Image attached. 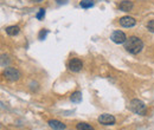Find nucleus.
<instances>
[{
	"label": "nucleus",
	"mask_w": 154,
	"mask_h": 130,
	"mask_svg": "<svg viewBox=\"0 0 154 130\" xmlns=\"http://www.w3.org/2000/svg\"><path fill=\"white\" fill-rule=\"evenodd\" d=\"M125 49L127 50V52H129L132 55H137L143 49V41L139 37L131 36L129 38H127V40L125 43Z\"/></svg>",
	"instance_id": "obj_1"
},
{
	"label": "nucleus",
	"mask_w": 154,
	"mask_h": 130,
	"mask_svg": "<svg viewBox=\"0 0 154 130\" xmlns=\"http://www.w3.org/2000/svg\"><path fill=\"white\" fill-rule=\"evenodd\" d=\"M129 109L137 115H145L146 113V105L140 99H132L129 103Z\"/></svg>",
	"instance_id": "obj_2"
},
{
	"label": "nucleus",
	"mask_w": 154,
	"mask_h": 130,
	"mask_svg": "<svg viewBox=\"0 0 154 130\" xmlns=\"http://www.w3.org/2000/svg\"><path fill=\"white\" fill-rule=\"evenodd\" d=\"M4 77L10 82H17L20 78V72L14 68H6L4 70Z\"/></svg>",
	"instance_id": "obj_3"
},
{
	"label": "nucleus",
	"mask_w": 154,
	"mask_h": 130,
	"mask_svg": "<svg viewBox=\"0 0 154 130\" xmlns=\"http://www.w3.org/2000/svg\"><path fill=\"white\" fill-rule=\"evenodd\" d=\"M110 39L115 43V44H125L126 40H127V36L125 35V32L120 31V30H116L112 33Z\"/></svg>",
	"instance_id": "obj_4"
},
{
	"label": "nucleus",
	"mask_w": 154,
	"mask_h": 130,
	"mask_svg": "<svg viewBox=\"0 0 154 130\" xmlns=\"http://www.w3.org/2000/svg\"><path fill=\"white\" fill-rule=\"evenodd\" d=\"M68 68H69V70L72 71V72H79V71L82 70V68H83V63H82V60L78 59V58H72V59L68 63Z\"/></svg>",
	"instance_id": "obj_5"
},
{
	"label": "nucleus",
	"mask_w": 154,
	"mask_h": 130,
	"mask_svg": "<svg viewBox=\"0 0 154 130\" xmlns=\"http://www.w3.org/2000/svg\"><path fill=\"white\" fill-rule=\"evenodd\" d=\"M98 122H100V124H103V125H113V124H115L116 119L113 115L103 113L98 117Z\"/></svg>",
	"instance_id": "obj_6"
},
{
	"label": "nucleus",
	"mask_w": 154,
	"mask_h": 130,
	"mask_svg": "<svg viewBox=\"0 0 154 130\" xmlns=\"http://www.w3.org/2000/svg\"><path fill=\"white\" fill-rule=\"evenodd\" d=\"M135 24H136V20L133 17L125 16V17L120 18V25L123 27H133Z\"/></svg>",
	"instance_id": "obj_7"
},
{
	"label": "nucleus",
	"mask_w": 154,
	"mask_h": 130,
	"mask_svg": "<svg viewBox=\"0 0 154 130\" xmlns=\"http://www.w3.org/2000/svg\"><path fill=\"white\" fill-rule=\"evenodd\" d=\"M48 124L50 125V128H52L54 130H63L66 128V125L60 122V121H57V119H50L48 122Z\"/></svg>",
	"instance_id": "obj_8"
},
{
	"label": "nucleus",
	"mask_w": 154,
	"mask_h": 130,
	"mask_svg": "<svg viewBox=\"0 0 154 130\" xmlns=\"http://www.w3.org/2000/svg\"><path fill=\"white\" fill-rule=\"evenodd\" d=\"M133 6L134 5H133V2L131 0H122L120 2V5H119V8L121 11H123V12H129V11H132Z\"/></svg>",
	"instance_id": "obj_9"
},
{
	"label": "nucleus",
	"mask_w": 154,
	"mask_h": 130,
	"mask_svg": "<svg viewBox=\"0 0 154 130\" xmlns=\"http://www.w3.org/2000/svg\"><path fill=\"white\" fill-rule=\"evenodd\" d=\"M20 31V27L19 26H16V25H13V26H7L6 27V33L8 35V36H17L18 33H19Z\"/></svg>",
	"instance_id": "obj_10"
},
{
	"label": "nucleus",
	"mask_w": 154,
	"mask_h": 130,
	"mask_svg": "<svg viewBox=\"0 0 154 130\" xmlns=\"http://www.w3.org/2000/svg\"><path fill=\"white\" fill-rule=\"evenodd\" d=\"M70 101L72 103H81L82 102V92H79V91L72 92V95L70 96Z\"/></svg>",
	"instance_id": "obj_11"
},
{
	"label": "nucleus",
	"mask_w": 154,
	"mask_h": 130,
	"mask_svg": "<svg viewBox=\"0 0 154 130\" xmlns=\"http://www.w3.org/2000/svg\"><path fill=\"white\" fill-rule=\"evenodd\" d=\"M79 5L82 8H90L94 6V2H93V0H82L79 2Z\"/></svg>",
	"instance_id": "obj_12"
},
{
	"label": "nucleus",
	"mask_w": 154,
	"mask_h": 130,
	"mask_svg": "<svg viewBox=\"0 0 154 130\" xmlns=\"http://www.w3.org/2000/svg\"><path fill=\"white\" fill-rule=\"evenodd\" d=\"M77 130H94V128L88 123H78L76 125Z\"/></svg>",
	"instance_id": "obj_13"
},
{
	"label": "nucleus",
	"mask_w": 154,
	"mask_h": 130,
	"mask_svg": "<svg viewBox=\"0 0 154 130\" xmlns=\"http://www.w3.org/2000/svg\"><path fill=\"white\" fill-rule=\"evenodd\" d=\"M48 32H49L48 30H44V29H43V30H40L38 38L40 39V40H44V39H45V37H46V35H48Z\"/></svg>",
	"instance_id": "obj_14"
},
{
	"label": "nucleus",
	"mask_w": 154,
	"mask_h": 130,
	"mask_svg": "<svg viewBox=\"0 0 154 130\" xmlns=\"http://www.w3.org/2000/svg\"><path fill=\"white\" fill-rule=\"evenodd\" d=\"M44 16H45V10L44 8H40L39 12L37 13V16H36V18L38 19V20H42V19L44 18Z\"/></svg>",
	"instance_id": "obj_15"
},
{
	"label": "nucleus",
	"mask_w": 154,
	"mask_h": 130,
	"mask_svg": "<svg viewBox=\"0 0 154 130\" xmlns=\"http://www.w3.org/2000/svg\"><path fill=\"white\" fill-rule=\"evenodd\" d=\"M147 29H148L149 32L154 33V20H149V21H148V24H147Z\"/></svg>",
	"instance_id": "obj_16"
},
{
	"label": "nucleus",
	"mask_w": 154,
	"mask_h": 130,
	"mask_svg": "<svg viewBox=\"0 0 154 130\" xmlns=\"http://www.w3.org/2000/svg\"><path fill=\"white\" fill-rule=\"evenodd\" d=\"M56 1H57L59 5H65V4H66L69 0H56Z\"/></svg>",
	"instance_id": "obj_17"
},
{
	"label": "nucleus",
	"mask_w": 154,
	"mask_h": 130,
	"mask_svg": "<svg viewBox=\"0 0 154 130\" xmlns=\"http://www.w3.org/2000/svg\"><path fill=\"white\" fill-rule=\"evenodd\" d=\"M32 1H33V2H42L43 0H32Z\"/></svg>",
	"instance_id": "obj_18"
}]
</instances>
